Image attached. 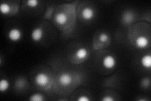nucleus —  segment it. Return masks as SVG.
<instances>
[{
    "label": "nucleus",
    "instance_id": "f257e3e1",
    "mask_svg": "<svg viewBox=\"0 0 151 101\" xmlns=\"http://www.w3.org/2000/svg\"><path fill=\"white\" fill-rule=\"evenodd\" d=\"M35 81L37 85L44 86L48 84L49 81V76L46 73L41 72L37 74L35 77Z\"/></svg>",
    "mask_w": 151,
    "mask_h": 101
},
{
    "label": "nucleus",
    "instance_id": "f03ea898",
    "mask_svg": "<svg viewBox=\"0 0 151 101\" xmlns=\"http://www.w3.org/2000/svg\"><path fill=\"white\" fill-rule=\"evenodd\" d=\"M8 39L12 42H18L22 39V31L17 28H13L8 32Z\"/></svg>",
    "mask_w": 151,
    "mask_h": 101
},
{
    "label": "nucleus",
    "instance_id": "7ed1b4c3",
    "mask_svg": "<svg viewBox=\"0 0 151 101\" xmlns=\"http://www.w3.org/2000/svg\"><path fill=\"white\" fill-rule=\"evenodd\" d=\"M116 64L115 57L111 55H108L103 60V66L106 69L110 70L115 68Z\"/></svg>",
    "mask_w": 151,
    "mask_h": 101
},
{
    "label": "nucleus",
    "instance_id": "20e7f679",
    "mask_svg": "<svg viewBox=\"0 0 151 101\" xmlns=\"http://www.w3.org/2000/svg\"><path fill=\"white\" fill-rule=\"evenodd\" d=\"M32 39L35 42L40 41L44 37V30L41 27H37L32 31Z\"/></svg>",
    "mask_w": 151,
    "mask_h": 101
},
{
    "label": "nucleus",
    "instance_id": "39448f33",
    "mask_svg": "<svg viewBox=\"0 0 151 101\" xmlns=\"http://www.w3.org/2000/svg\"><path fill=\"white\" fill-rule=\"evenodd\" d=\"M59 83L64 86L69 85L73 81V78L70 74L68 73H64L59 76Z\"/></svg>",
    "mask_w": 151,
    "mask_h": 101
},
{
    "label": "nucleus",
    "instance_id": "423d86ee",
    "mask_svg": "<svg viewBox=\"0 0 151 101\" xmlns=\"http://www.w3.org/2000/svg\"><path fill=\"white\" fill-rule=\"evenodd\" d=\"M83 18L86 20H92L94 16V12L93 9L89 7L84 8L81 13Z\"/></svg>",
    "mask_w": 151,
    "mask_h": 101
},
{
    "label": "nucleus",
    "instance_id": "0eeeda50",
    "mask_svg": "<svg viewBox=\"0 0 151 101\" xmlns=\"http://www.w3.org/2000/svg\"><path fill=\"white\" fill-rule=\"evenodd\" d=\"M136 46L140 49L147 47L149 44V41L145 36H139L135 40Z\"/></svg>",
    "mask_w": 151,
    "mask_h": 101
},
{
    "label": "nucleus",
    "instance_id": "6e6552de",
    "mask_svg": "<svg viewBox=\"0 0 151 101\" xmlns=\"http://www.w3.org/2000/svg\"><path fill=\"white\" fill-rule=\"evenodd\" d=\"M75 56L79 60H84L86 59L88 56V51L86 48L81 47L76 52Z\"/></svg>",
    "mask_w": 151,
    "mask_h": 101
},
{
    "label": "nucleus",
    "instance_id": "1a4fd4ad",
    "mask_svg": "<svg viewBox=\"0 0 151 101\" xmlns=\"http://www.w3.org/2000/svg\"><path fill=\"white\" fill-rule=\"evenodd\" d=\"M140 62L144 68L149 69L151 68V56L150 54L144 55L140 60Z\"/></svg>",
    "mask_w": 151,
    "mask_h": 101
},
{
    "label": "nucleus",
    "instance_id": "9d476101",
    "mask_svg": "<svg viewBox=\"0 0 151 101\" xmlns=\"http://www.w3.org/2000/svg\"><path fill=\"white\" fill-rule=\"evenodd\" d=\"M68 17L64 13H58L55 17V22L59 24V25H64V24L68 22Z\"/></svg>",
    "mask_w": 151,
    "mask_h": 101
},
{
    "label": "nucleus",
    "instance_id": "9b49d317",
    "mask_svg": "<svg viewBox=\"0 0 151 101\" xmlns=\"http://www.w3.org/2000/svg\"><path fill=\"white\" fill-rule=\"evenodd\" d=\"M9 87V82L6 79L3 78L0 81V92L4 93L6 92V90Z\"/></svg>",
    "mask_w": 151,
    "mask_h": 101
},
{
    "label": "nucleus",
    "instance_id": "f8f14e48",
    "mask_svg": "<svg viewBox=\"0 0 151 101\" xmlns=\"http://www.w3.org/2000/svg\"><path fill=\"white\" fill-rule=\"evenodd\" d=\"M11 10V7L8 3H2L0 5V12L3 15H7Z\"/></svg>",
    "mask_w": 151,
    "mask_h": 101
},
{
    "label": "nucleus",
    "instance_id": "ddd939ff",
    "mask_svg": "<svg viewBox=\"0 0 151 101\" xmlns=\"http://www.w3.org/2000/svg\"><path fill=\"white\" fill-rule=\"evenodd\" d=\"M44 100V96L40 94H34L31 95L29 98V100L32 101H42Z\"/></svg>",
    "mask_w": 151,
    "mask_h": 101
},
{
    "label": "nucleus",
    "instance_id": "4468645a",
    "mask_svg": "<svg viewBox=\"0 0 151 101\" xmlns=\"http://www.w3.org/2000/svg\"><path fill=\"white\" fill-rule=\"evenodd\" d=\"M39 2L37 0H28L27 2V4L28 7H29L30 8H35L38 6Z\"/></svg>",
    "mask_w": 151,
    "mask_h": 101
},
{
    "label": "nucleus",
    "instance_id": "2eb2a0df",
    "mask_svg": "<svg viewBox=\"0 0 151 101\" xmlns=\"http://www.w3.org/2000/svg\"><path fill=\"white\" fill-rule=\"evenodd\" d=\"M124 20L125 23H129L132 20V15L130 12H127L124 16Z\"/></svg>",
    "mask_w": 151,
    "mask_h": 101
},
{
    "label": "nucleus",
    "instance_id": "dca6fc26",
    "mask_svg": "<svg viewBox=\"0 0 151 101\" xmlns=\"http://www.w3.org/2000/svg\"><path fill=\"white\" fill-rule=\"evenodd\" d=\"M100 39L101 42H105L108 39V36L106 34V33H102L100 36Z\"/></svg>",
    "mask_w": 151,
    "mask_h": 101
},
{
    "label": "nucleus",
    "instance_id": "f3484780",
    "mask_svg": "<svg viewBox=\"0 0 151 101\" xmlns=\"http://www.w3.org/2000/svg\"><path fill=\"white\" fill-rule=\"evenodd\" d=\"M78 101H89V99L86 97V96H84V95H82V96H80V97L78 99Z\"/></svg>",
    "mask_w": 151,
    "mask_h": 101
},
{
    "label": "nucleus",
    "instance_id": "a211bd4d",
    "mask_svg": "<svg viewBox=\"0 0 151 101\" xmlns=\"http://www.w3.org/2000/svg\"><path fill=\"white\" fill-rule=\"evenodd\" d=\"M103 101H114V99H113L111 97H109V96H106V97H103L102 99Z\"/></svg>",
    "mask_w": 151,
    "mask_h": 101
}]
</instances>
